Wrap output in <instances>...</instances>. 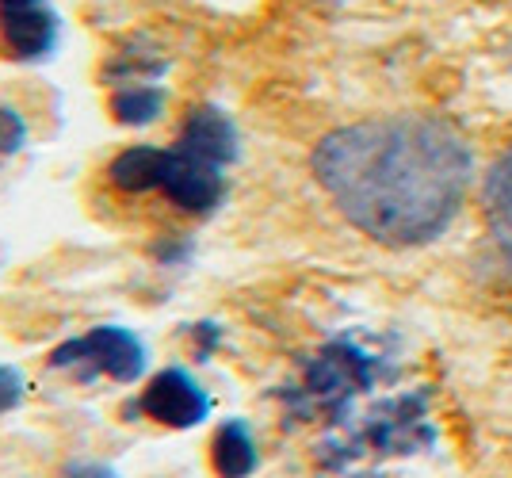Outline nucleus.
I'll list each match as a JSON object with an SVG mask.
<instances>
[{"label": "nucleus", "instance_id": "obj_5", "mask_svg": "<svg viewBox=\"0 0 512 478\" xmlns=\"http://www.w3.org/2000/svg\"><path fill=\"white\" fill-rule=\"evenodd\" d=\"M62 43V16L54 4H35V8H12L0 12V54L20 62V66H39L54 58Z\"/></svg>", "mask_w": 512, "mask_h": 478}, {"label": "nucleus", "instance_id": "obj_9", "mask_svg": "<svg viewBox=\"0 0 512 478\" xmlns=\"http://www.w3.org/2000/svg\"><path fill=\"white\" fill-rule=\"evenodd\" d=\"M482 207H486V222H490V234L497 241V249L512 264V150H505V157L486 176Z\"/></svg>", "mask_w": 512, "mask_h": 478}, {"label": "nucleus", "instance_id": "obj_15", "mask_svg": "<svg viewBox=\"0 0 512 478\" xmlns=\"http://www.w3.org/2000/svg\"><path fill=\"white\" fill-rule=\"evenodd\" d=\"M195 341H199L195 360H211V352L218 348V326H214V322H199V326H195Z\"/></svg>", "mask_w": 512, "mask_h": 478}, {"label": "nucleus", "instance_id": "obj_8", "mask_svg": "<svg viewBox=\"0 0 512 478\" xmlns=\"http://www.w3.org/2000/svg\"><path fill=\"white\" fill-rule=\"evenodd\" d=\"M169 108V92L161 81H138V85H119L107 96V111L119 127H153Z\"/></svg>", "mask_w": 512, "mask_h": 478}, {"label": "nucleus", "instance_id": "obj_4", "mask_svg": "<svg viewBox=\"0 0 512 478\" xmlns=\"http://www.w3.org/2000/svg\"><path fill=\"white\" fill-rule=\"evenodd\" d=\"M134 417H150L165 429H195L211 417V398L188 368H161L134 402Z\"/></svg>", "mask_w": 512, "mask_h": 478}, {"label": "nucleus", "instance_id": "obj_1", "mask_svg": "<svg viewBox=\"0 0 512 478\" xmlns=\"http://www.w3.org/2000/svg\"><path fill=\"white\" fill-rule=\"evenodd\" d=\"M314 176L360 234L390 249H413L455 222L474 161L448 123L390 115L325 134L314 150Z\"/></svg>", "mask_w": 512, "mask_h": 478}, {"label": "nucleus", "instance_id": "obj_3", "mask_svg": "<svg viewBox=\"0 0 512 478\" xmlns=\"http://www.w3.org/2000/svg\"><path fill=\"white\" fill-rule=\"evenodd\" d=\"M157 192L169 199L176 211L207 218L226 203V169L180 150L172 142V146H165V173H161Z\"/></svg>", "mask_w": 512, "mask_h": 478}, {"label": "nucleus", "instance_id": "obj_7", "mask_svg": "<svg viewBox=\"0 0 512 478\" xmlns=\"http://www.w3.org/2000/svg\"><path fill=\"white\" fill-rule=\"evenodd\" d=\"M165 173V146H127L107 165V180L123 196H146L161 188Z\"/></svg>", "mask_w": 512, "mask_h": 478}, {"label": "nucleus", "instance_id": "obj_10", "mask_svg": "<svg viewBox=\"0 0 512 478\" xmlns=\"http://www.w3.org/2000/svg\"><path fill=\"white\" fill-rule=\"evenodd\" d=\"M211 463L218 478H249L256 471V440L245 421H222L211 440Z\"/></svg>", "mask_w": 512, "mask_h": 478}, {"label": "nucleus", "instance_id": "obj_14", "mask_svg": "<svg viewBox=\"0 0 512 478\" xmlns=\"http://www.w3.org/2000/svg\"><path fill=\"white\" fill-rule=\"evenodd\" d=\"M23 394H27V383H23V371L12 368V364H0V417L12 410H20Z\"/></svg>", "mask_w": 512, "mask_h": 478}, {"label": "nucleus", "instance_id": "obj_6", "mask_svg": "<svg viewBox=\"0 0 512 478\" xmlns=\"http://www.w3.org/2000/svg\"><path fill=\"white\" fill-rule=\"evenodd\" d=\"M176 146L180 150L195 153L211 165L230 169L241 153V138H237L234 119L214 104H192L180 119V131H176Z\"/></svg>", "mask_w": 512, "mask_h": 478}, {"label": "nucleus", "instance_id": "obj_2", "mask_svg": "<svg viewBox=\"0 0 512 478\" xmlns=\"http://www.w3.org/2000/svg\"><path fill=\"white\" fill-rule=\"evenodd\" d=\"M146 364H150V352L142 345V337L123 326L88 329L85 337H69L50 352V368L81 383L100 375L115 383H134L146 375Z\"/></svg>", "mask_w": 512, "mask_h": 478}, {"label": "nucleus", "instance_id": "obj_11", "mask_svg": "<svg viewBox=\"0 0 512 478\" xmlns=\"http://www.w3.org/2000/svg\"><path fill=\"white\" fill-rule=\"evenodd\" d=\"M169 73V62L161 54L146 50L142 43H127L123 50H115L111 58L104 62L100 77L107 85H138V81H161Z\"/></svg>", "mask_w": 512, "mask_h": 478}, {"label": "nucleus", "instance_id": "obj_12", "mask_svg": "<svg viewBox=\"0 0 512 478\" xmlns=\"http://www.w3.org/2000/svg\"><path fill=\"white\" fill-rule=\"evenodd\" d=\"M27 119H23L20 108H8V104H0V161H8V157H16V153L27 146Z\"/></svg>", "mask_w": 512, "mask_h": 478}, {"label": "nucleus", "instance_id": "obj_16", "mask_svg": "<svg viewBox=\"0 0 512 478\" xmlns=\"http://www.w3.org/2000/svg\"><path fill=\"white\" fill-rule=\"evenodd\" d=\"M65 478H119L107 463H69Z\"/></svg>", "mask_w": 512, "mask_h": 478}, {"label": "nucleus", "instance_id": "obj_13", "mask_svg": "<svg viewBox=\"0 0 512 478\" xmlns=\"http://www.w3.org/2000/svg\"><path fill=\"white\" fill-rule=\"evenodd\" d=\"M195 245L188 238H180V234H169V238H157L150 245V257L161 268H184V264L192 261Z\"/></svg>", "mask_w": 512, "mask_h": 478}, {"label": "nucleus", "instance_id": "obj_17", "mask_svg": "<svg viewBox=\"0 0 512 478\" xmlns=\"http://www.w3.org/2000/svg\"><path fill=\"white\" fill-rule=\"evenodd\" d=\"M35 4H50V0H0V12H12V8H35Z\"/></svg>", "mask_w": 512, "mask_h": 478}]
</instances>
